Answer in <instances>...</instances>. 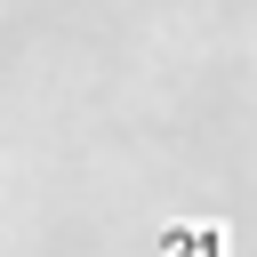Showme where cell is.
I'll return each instance as SVG.
<instances>
[{
  "label": "cell",
  "instance_id": "obj_1",
  "mask_svg": "<svg viewBox=\"0 0 257 257\" xmlns=\"http://www.w3.org/2000/svg\"><path fill=\"white\" fill-rule=\"evenodd\" d=\"M161 257H225V225H169Z\"/></svg>",
  "mask_w": 257,
  "mask_h": 257
}]
</instances>
